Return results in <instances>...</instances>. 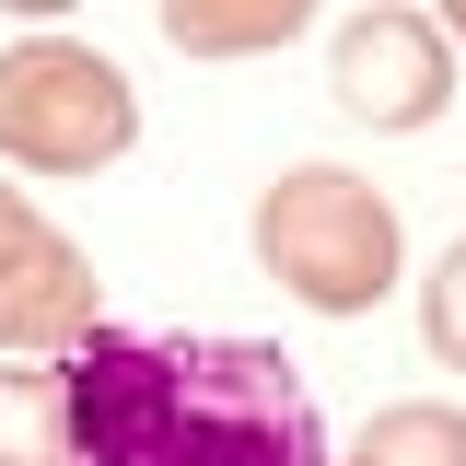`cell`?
Returning <instances> with one entry per match:
<instances>
[{"instance_id": "obj_5", "label": "cell", "mask_w": 466, "mask_h": 466, "mask_svg": "<svg viewBox=\"0 0 466 466\" xmlns=\"http://www.w3.org/2000/svg\"><path fill=\"white\" fill-rule=\"evenodd\" d=\"M94 327H106L94 257H82L58 222H35L12 257H0V361H70Z\"/></svg>"}, {"instance_id": "obj_12", "label": "cell", "mask_w": 466, "mask_h": 466, "mask_svg": "<svg viewBox=\"0 0 466 466\" xmlns=\"http://www.w3.org/2000/svg\"><path fill=\"white\" fill-rule=\"evenodd\" d=\"M0 12H35V24H58V12H70V0H0Z\"/></svg>"}, {"instance_id": "obj_1", "label": "cell", "mask_w": 466, "mask_h": 466, "mask_svg": "<svg viewBox=\"0 0 466 466\" xmlns=\"http://www.w3.org/2000/svg\"><path fill=\"white\" fill-rule=\"evenodd\" d=\"M70 373V466H327L315 397L268 339L94 327Z\"/></svg>"}, {"instance_id": "obj_11", "label": "cell", "mask_w": 466, "mask_h": 466, "mask_svg": "<svg viewBox=\"0 0 466 466\" xmlns=\"http://www.w3.org/2000/svg\"><path fill=\"white\" fill-rule=\"evenodd\" d=\"M431 24H443V35H455V47H466V0H431Z\"/></svg>"}, {"instance_id": "obj_3", "label": "cell", "mask_w": 466, "mask_h": 466, "mask_svg": "<svg viewBox=\"0 0 466 466\" xmlns=\"http://www.w3.org/2000/svg\"><path fill=\"white\" fill-rule=\"evenodd\" d=\"M140 140V82L82 35L0 47V164L24 175H106Z\"/></svg>"}, {"instance_id": "obj_8", "label": "cell", "mask_w": 466, "mask_h": 466, "mask_svg": "<svg viewBox=\"0 0 466 466\" xmlns=\"http://www.w3.org/2000/svg\"><path fill=\"white\" fill-rule=\"evenodd\" d=\"M0 466H70V373L0 361Z\"/></svg>"}, {"instance_id": "obj_7", "label": "cell", "mask_w": 466, "mask_h": 466, "mask_svg": "<svg viewBox=\"0 0 466 466\" xmlns=\"http://www.w3.org/2000/svg\"><path fill=\"white\" fill-rule=\"evenodd\" d=\"M327 466H466V408L455 397H397V408H373L350 431V455H327Z\"/></svg>"}, {"instance_id": "obj_4", "label": "cell", "mask_w": 466, "mask_h": 466, "mask_svg": "<svg viewBox=\"0 0 466 466\" xmlns=\"http://www.w3.org/2000/svg\"><path fill=\"white\" fill-rule=\"evenodd\" d=\"M327 94H339V116L408 140V128H431L455 106V35L431 12H408V0H373V12H350L339 47H327Z\"/></svg>"}, {"instance_id": "obj_2", "label": "cell", "mask_w": 466, "mask_h": 466, "mask_svg": "<svg viewBox=\"0 0 466 466\" xmlns=\"http://www.w3.org/2000/svg\"><path fill=\"white\" fill-rule=\"evenodd\" d=\"M245 245H257V268L303 315H373L408 268L397 198L373 175H350V164H280L257 187V210H245Z\"/></svg>"}, {"instance_id": "obj_10", "label": "cell", "mask_w": 466, "mask_h": 466, "mask_svg": "<svg viewBox=\"0 0 466 466\" xmlns=\"http://www.w3.org/2000/svg\"><path fill=\"white\" fill-rule=\"evenodd\" d=\"M47 222V210H35V198H24V187H12V175H0V257H12V245H24V233Z\"/></svg>"}, {"instance_id": "obj_6", "label": "cell", "mask_w": 466, "mask_h": 466, "mask_svg": "<svg viewBox=\"0 0 466 466\" xmlns=\"http://www.w3.org/2000/svg\"><path fill=\"white\" fill-rule=\"evenodd\" d=\"M164 12V47L187 58H268L315 24V0H152Z\"/></svg>"}, {"instance_id": "obj_9", "label": "cell", "mask_w": 466, "mask_h": 466, "mask_svg": "<svg viewBox=\"0 0 466 466\" xmlns=\"http://www.w3.org/2000/svg\"><path fill=\"white\" fill-rule=\"evenodd\" d=\"M420 339H431L443 373H466V233L431 257V280H420Z\"/></svg>"}]
</instances>
